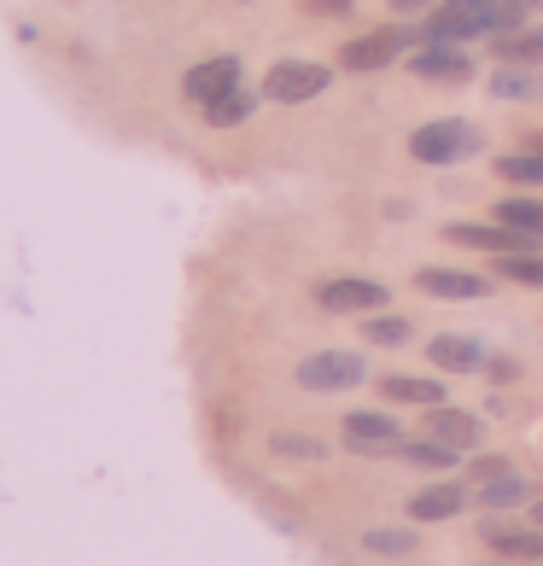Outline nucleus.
I'll return each mask as SVG.
<instances>
[{"label":"nucleus","instance_id":"nucleus-1","mask_svg":"<svg viewBox=\"0 0 543 566\" xmlns=\"http://www.w3.org/2000/svg\"><path fill=\"white\" fill-rule=\"evenodd\" d=\"M526 24L520 7H503V0H445L427 18V41H468V35H509Z\"/></svg>","mask_w":543,"mask_h":566},{"label":"nucleus","instance_id":"nucleus-2","mask_svg":"<svg viewBox=\"0 0 543 566\" xmlns=\"http://www.w3.org/2000/svg\"><path fill=\"white\" fill-rule=\"evenodd\" d=\"M479 146H485V135H479L468 117H438V123H421V129L409 135V153L421 164H462Z\"/></svg>","mask_w":543,"mask_h":566},{"label":"nucleus","instance_id":"nucleus-3","mask_svg":"<svg viewBox=\"0 0 543 566\" xmlns=\"http://www.w3.org/2000/svg\"><path fill=\"white\" fill-rule=\"evenodd\" d=\"M368 380V363L357 350H316L299 363V386L304 391H351Z\"/></svg>","mask_w":543,"mask_h":566},{"label":"nucleus","instance_id":"nucleus-4","mask_svg":"<svg viewBox=\"0 0 543 566\" xmlns=\"http://www.w3.org/2000/svg\"><path fill=\"white\" fill-rule=\"evenodd\" d=\"M333 82L327 65H304V59H281L275 71L263 76V99H275V106H304V99H316L322 88Z\"/></svg>","mask_w":543,"mask_h":566},{"label":"nucleus","instance_id":"nucleus-5","mask_svg":"<svg viewBox=\"0 0 543 566\" xmlns=\"http://www.w3.org/2000/svg\"><path fill=\"white\" fill-rule=\"evenodd\" d=\"M345 444L351 450H368V455H398L404 427L391 421V415H380V409H351L345 415Z\"/></svg>","mask_w":543,"mask_h":566},{"label":"nucleus","instance_id":"nucleus-6","mask_svg":"<svg viewBox=\"0 0 543 566\" xmlns=\"http://www.w3.org/2000/svg\"><path fill=\"white\" fill-rule=\"evenodd\" d=\"M234 88H240V59L234 53L205 59V65H194V71H187V82H181V94L194 99V106H211V99L234 94Z\"/></svg>","mask_w":543,"mask_h":566},{"label":"nucleus","instance_id":"nucleus-7","mask_svg":"<svg viewBox=\"0 0 543 566\" xmlns=\"http://www.w3.org/2000/svg\"><path fill=\"white\" fill-rule=\"evenodd\" d=\"M404 48H409L404 30H374V35H363V41H351V48L340 53V65H345V71H386Z\"/></svg>","mask_w":543,"mask_h":566},{"label":"nucleus","instance_id":"nucleus-8","mask_svg":"<svg viewBox=\"0 0 543 566\" xmlns=\"http://www.w3.org/2000/svg\"><path fill=\"white\" fill-rule=\"evenodd\" d=\"M479 415H468V409H450V403H438V409H427V438H438V444H450L456 455L462 450H479Z\"/></svg>","mask_w":543,"mask_h":566},{"label":"nucleus","instance_id":"nucleus-9","mask_svg":"<svg viewBox=\"0 0 543 566\" xmlns=\"http://www.w3.org/2000/svg\"><path fill=\"white\" fill-rule=\"evenodd\" d=\"M316 304H322V310H380V304H386V286H380V281H363V275L322 281V286H316Z\"/></svg>","mask_w":543,"mask_h":566},{"label":"nucleus","instance_id":"nucleus-10","mask_svg":"<svg viewBox=\"0 0 543 566\" xmlns=\"http://www.w3.org/2000/svg\"><path fill=\"white\" fill-rule=\"evenodd\" d=\"M409 71L427 76V82H462L473 65H468V53H456V41H427V48L409 59Z\"/></svg>","mask_w":543,"mask_h":566},{"label":"nucleus","instance_id":"nucleus-11","mask_svg":"<svg viewBox=\"0 0 543 566\" xmlns=\"http://www.w3.org/2000/svg\"><path fill=\"white\" fill-rule=\"evenodd\" d=\"M415 286H421L427 298H485V292H491V281L468 275V269H421Z\"/></svg>","mask_w":543,"mask_h":566},{"label":"nucleus","instance_id":"nucleus-12","mask_svg":"<svg viewBox=\"0 0 543 566\" xmlns=\"http://www.w3.org/2000/svg\"><path fill=\"white\" fill-rule=\"evenodd\" d=\"M485 543L497 555H509V560H543V532L537 526H485Z\"/></svg>","mask_w":543,"mask_h":566},{"label":"nucleus","instance_id":"nucleus-13","mask_svg":"<svg viewBox=\"0 0 543 566\" xmlns=\"http://www.w3.org/2000/svg\"><path fill=\"white\" fill-rule=\"evenodd\" d=\"M380 391L391 397V403H421V409L445 403V380H421V374H386Z\"/></svg>","mask_w":543,"mask_h":566},{"label":"nucleus","instance_id":"nucleus-14","mask_svg":"<svg viewBox=\"0 0 543 566\" xmlns=\"http://www.w3.org/2000/svg\"><path fill=\"white\" fill-rule=\"evenodd\" d=\"M491 94L509 99V106H520V99H543V71L537 65H503L491 76Z\"/></svg>","mask_w":543,"mask_h":566},{"label":"nucleus","instance_id":"nucleus-15","mask_svg":"<svg viewBox=\"0 0 543 566\" xmlns=\"http://www.w3.org/2000/svg\"><path fill=\"white\" fill-rule=\"evenodd\" d=\"M462 502H468L462 485H427L409 496V520H450V514H462Z\"/></svg>","mask_w":543,"mask_h":566},{"label":"nucleus","instance_id":"nucleus-16","mask_svg":"<svg viewBox=\"0 0 543 566\" xmlns=\"http://www.w3.org/2000/svg\"><path fill=\"white\" fill-rule=\"evenodd\" d=\"M427 356H432V368H445V374H479L485 368V350L473 339H432Z\"/></svg>","mask_w":543,"mask_h":566},{"label":"nucleus","instance_id":"nucleus-17","mask_svg":"<svg viewBox=\"0 0 543 566\" xmlns=\"http://www.w3.org/2000/svg\"><path fill=\"white\" fill-rule=\"evenodd\" d=\"M497 59H503V65H543V30L520 24L509 35H497Z\"/></svg>","mask_w":543,"mask_h":566},{"label":"nucleus","instance_id":"nucleus-18","mask_svg":"<svg viewBox=\"0 0 543 566\" xmlns=\"http://www.w3.org/2000/svg\"><path fill=\"white\" fill-rule=\"evenodd\" d=\"M252 112H258V99L246 94V88H234V94H222V99L205 106V123H211V129H234V123H246Z\"/></svg>","mask_w":543,"mask_h":566},{"label":"nucleus","instance_id":"nucleus-19","mask_svg":"<svg viewBox=\"0 0 543 566\" xmlns=\"http://www.w3.org/2000/svg\"><path fill=\"white\" fill-rule=\"evenodd\" d=\"M497 222L543 240V199H503V205H497Z\"/></svg>","mask_w":543,"mask_h":566},{"label":"nucleus","instance_id":"nucleus-20","mask_svg":"<svg viewBox=\"0 0 543 566\" xmlns=\"http://www.w3.org/2000/svg\"><path fill=\"white\" fill-rule=\"evenodd\" d=\"M526 496H532L526 479L503 473V479H485V485H479V509H514V502H526Z\"/></svg>","mask_w":543,"mask_h":566},{"label":"nucleus","instance_id":"nucleus-21","mask_svg":"<svg viewBox=\"0 0 543 566\" xmlns=\"http://www.w3.org/2000/svg\"><path fill=\"white\" fill-rule=\"evenodd\" d=\"M398 455L415 461V468H450V461H456V450H450V444H438V438H404Z\"/></svg>","mask_w":543,"mask_h":566},{"label":"nucleus","instance_id":"nucleus-22","mask_svg":"<svg viewBox=\"0 0 543 566\" xmlns=\"http://www.w3.org/2000/svg\"><path fill=\"white\" fill-rule=\"evenodd\" d=\"M497 176L520 181V187H543V153H509L503 164H497Z\"/></svg>","mask_w":543,"mask_h":566},{"label":"nucleus","instance_id":"nucleus-23","mask_svg":"<svg viewBox=\"0 0 543 566\" xmlns=\"http://www.w3.org/2000/svg\"><path fill=\"white\" fill-rule=\"evenodd\" d=\"M363 549H368V555H386V560L415 555V532H386V526H374V532H363Z\"/></svg>","mask_w":543,"mask_h":566},{"label":"nucleus","instance_id":"nucleus-24","mask_svg":"<svg viewBox=\"0 0 543 566\" xmlns=\"http://www.w3.org/2000/svg\"><path fill=\"white\" fill-rule=\"evenodd\" d=\"M503 275L520 286H543V258L537 251H520V258H503Z\"/></svg>","mask_w":543,"mask_h":566},{"label":"nucleus","instance_id":"nucleus-25","mask_svg":"<svg viewBox=\"0 0 543 566\" xmlns=\"http://www.w3.org/2000/svg\"><path fill=\"white\" fill-rule=\"evenodd\" d=\"M363 333H368L374 345H404V339H409V322H404V316H374Z\"/></svg>","mask_w":543,"mask_h":566},{"label":"nucleus","instance_id":"nucleus-26","mask_svg":"<svg viewBox=\"0 0 543 566\" xmlns=\"http://www.w3.org/2000/svg\"><path fill=\"white\" fill-rule=\"evenodd\" d=\"M275 455H322L316 438H292V432H275Z\"/></svg>","mask_w":543,"mask_h":566},{"label":"nucleus","instance_id":"nucleus-27","mask_svg":"<svg viewBox=\"0 0 543 566\" xmlns=\"http://www.w3.org/2000/svg\"><path fill=\"white\" fill-rule=\"evenodd\" d=\"M473 473H479V479H503V473H509V461H503V455H479V461H473Z\"/></svg>","mask_w":543,"mask_h":566},{"label":"nucleus","instance_id":"nucleus-28","mask_svg":"<svg viewBox=\"0 0 543 566\" xmlns=\"http://www.w3.org/2000/svg\"><path fill=\"white\" fill-rule=\"evenodd\" d=\"M304 7L316 12V18H345V12H351V0H304Z\"/></svg>","mask_w":543,"mask_h":566},{"label":"nucleus","instance_id":"nucleus-29","mask_svg":"<svg viewBox=\"0 0 543 566\" xmlns=\"http://www.w3.org/2000/svg\"><path fill=\"white\" fill-rule=\"evenodd\" d=\"M391 7H398L404 18H415V12H432V7H438V0H391Z\"/></svg>","mask_w":543,"mask_h":566},{"label":"nucleus","instance_id":"nucleus-30","mask_svg":"<svg viewBox=\"0 0 543 566\" xmlns=\"http://www.w3.org/2000/svg\"><path fill=\"white\" fill-rule=\"evenodd\" d=\"M503 7H520V12H537L543 0H503Z\"/></svg>","mask_w":543,"mask_h":566},{"label":"nucleus","instance_id":"nucleus-31","mask_svg":"<svg viewBox=\"0 0 543 566\" xmlns=\"http://www.w3.org/2000/svg\"><path fill=\"white\" fill-rule=\"evenodd\" d=\"M526 153H543V135H526Z\"/></svg>","mask_w":543,"mask_h":566},{"label":"nucleus","instance_id":"nucleus-32","mask_svg":"<svg viewBox=\"0 0 543 566\" xmlns=\"http://www.w3.org/2000/svg\"><path fill=\"white\" fill-rule=\"evenodd\" d=\"M537 566H543V560H537Z\"/></svg>","mask_w":543,"mask_h":566}]
</instances>
